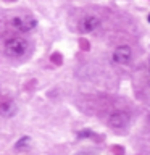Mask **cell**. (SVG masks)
<instances>
[{
    "mask_svg": "<svg viewBox=\"0 0 150 155\" xmlns=\"http://www.w3.org/2000/svg\"><path fill=\"white\" fill-rule=\"evenodd\" d=\"M29 145H31V137H29V136H23V137H19L16 140L15 149L16 150H24V149H28Z\"/></svg>",
    "mask_w": 150,
    "mask_h": 155,
    "instance_id": "cell-7",
    "label": "cell"
},
{
    "mask_svg": "<svg viewBox=\"0 0 150 155\" xmlns=\"http://www.w3.org/2000/svg\"><path fill=\"white\" fill-rule=\"evenodd\" d=\"M129 123V115L123 110H116L110 115L108 118V126L110 128H115V129H121V128H126Z\"/></svg>",
    "mask_w": 150,
    "mask_h": 155,
    "instance_id": "cell-3",
    "label": "cell"
},
{
    "mask_svg": "<svg viewBox=\"0 0 150 155\" xmlns=\"http://www.w3.org/2000/svg\"><path fill=\"white\" fill-rule=\"evenodd\" d=\"M131 57H132V52H131V47L128 45H119L113 52V61L118 63V65H128L131 61Z\"/></svg>",
    "mask_w": 150,
    "mask_h": 155,
    "instance_id": "cell-4",
    "label": "cell"
},
{
    "mask_svg": "<svg viewBox=\"0 0 150 155\" xmlns=\"http://www.w3.org/2000/svg\"><path fill=\"white\" fill-rule=\"evenodd\" d=\"M28 48H29V44L23 37H10L5 41V45H3L5 53L11 58H21L23 55H26Z\"/></svg>",
    "mask_w": 150,
    "mask_h": 155,
    "instance_id": "cell-1",
    "label": "cell"
},
{
    "mask_svg": "<svg viewBox=\"0 0 150 155\" xmlns=\"http://www.w3.org/2000/svg\"><path fill=\"white\" fill-rule=\"evenodd\" d=\"M50 60H52L53 63H61V57H60V55H57V53H53Z\"/></svg>",
    "mask_w": 150,
    "mask_h": 155,
    "instance_id": "cell-9",
    "label": "cell"
},
{
    "mask_svg": "<svg viewBox=\"0 0 150 155\" xmlns=\"http://www.w3.org/2000/svg\"><path fill=\"white\" fill-rule=\"evenodd\" d=\"M147 19H148V23H150V13H148V16H147Z\"/></svg>",
    "mask_w": 150,
    "mask_h": 155,
    "instance_id": "cell-10",
    "label": "cell"
},
{
    "mask_svg": "<svg viewBox=\"0 0 150 155\" xmlns=\"http://www.w3.org/2000/svg\"><path fill=\"white\" fill-rule=\"evenodd\" d=\"M99 26H100V19H99V16H95V15H87V16H84L79 21V31L84 32V34L95 31Z\"/></svg>",
    "mask_w": 150,
    "mask_h": 155,
    "instance_id": "cell-5",
    "label": "cell"
},
{
    "mask_svg": "<svg viewBox=\"0 0 150 155\" xmlns=\"http://www.w3.org/2000/svg\"><path fill=\"white\" fill-rule=\"evenodd\" d=\"M11 24L13 28H16L21 32H31L37 26V19L29 16V15H19V16H15L11 19Z\"/></svg>",
    "mask_w": 150,
    "mask_h": 155,
    "instance_id": "cell-2",
    "label": "cell"
},
{
    "mask_svg": "<svg viewBox=\"0 0 150 155\" xmlns=\"http://www.w3.org/2000/svg\"><path fill=\"white\" fill-rule=\"evenodd\" d=\"M90 136H94L92 134V131H79V133H77V137H90Z\"/></svg>",
    "mask_w": 150,
    "mask_h": 155,
    "instance_id": "cell-8",
    "label": "cell"
},
{
    "mask_svg": "<svg viewBox=\"0 0 150 155\" xmlns=\"http://www.w3.org/2000/svg\"><path fill=\"white\" fill-rule=\"evenodd\" d=\"M16 113V104L13 100H3L0 102V115L5 118H11Z\"/></svg>",
    "mask_w": 150,
    "mask_h": 155,
    "instance_id": "cell-6",
    "label": "cell"
}]
</instances>
